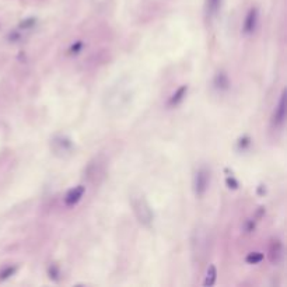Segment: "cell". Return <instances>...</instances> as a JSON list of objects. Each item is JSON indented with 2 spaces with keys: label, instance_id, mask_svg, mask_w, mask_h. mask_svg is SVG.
I'll return each instance as SVG.
<instances>
[{
  "label": "cell",
  "instance_id": "5",
  "mask_svg": "<svg viewBox=\"0 0 287 287\" xmlns=\"http://www.w3.org/2000/svg\"><path fill=\"white\" fill-rule=\"evenodd\" d=\"M83 195H84V187H76L67 192L65 202H66V205H69V206H73V205H76L83 198Z\"/></svg>",
  "mask_w": 287,
  "mask_h": 287
},
{
  "label": "cell",
  "instance_id": "1",
  "mask_svg": "<svg viewBox=\"0 0 287 287\" xmlns=\"http://www.w3.org/2000/svg\"><path fill=\"white\" fill-rule=\"evenodd\" d=\"M132 206H133L136 217L139 219L141 224L149 226L153 221V212H152V209L147 205V202L145 201L143 196L132 198Z\"/></svg>",
  "mask_w": 287,
  "mask_h": 287
},
{
  "label": "cell",
  "instance_id": "6",
  "mask_svg": "<svg viewBox=\"0 0 287 287\" xmlns=\"http://www.w3.org/2000/svg\"><path fill=\"white\" fill-rule=\"evenodd\" d=\"M216 276H217V272H216V267L213 265H210L209 269H207L206 273V280H205V286H213L214 281H216Z\"/></svg>",
  "mask_w": 287,
  "mask_h": 287
},
{
  "label": "cell",
  "instance_id": "3",
  "mask_svg": "<svg viewBox=\"0 0 287 287\" xmlns=\"http://www.w3.org/2000/svg\"><path fill=\"white\" fill-rule=\"evenodd\" d=\"M284 119H286V108H284V93H283L276 105V109H274L273 120L276 126H281L284 123Z\"/></svg>",
  "mask_w": 287,
  "mask_h": 287
},
{
  "label": "cell",
  "instance_id": "9",
  "mask_svg": "<svg viewBox=\"0 0 287 287\" xmlns=\"http://www.w3.org/2000/svg\"><path fill=\"white\" fill-rule=\"evenodd\" d=\"M262 254H251L247 258L248 262H251V263H256V262H259V260H262Z\"/></svg>",
  "mask_w": 287,
  "mask_h": 287
},
{
  "label": "cell",
  "instance_id": "7",
  "mask_svg": "<svg viewBox=\"0 0 287 287\" xmlns=\"http://www.w3.org/2000/svg\"><path fill=\"white\" fill-rule=\"evenodd\" d=\"M221 5V0H207V13L210 16L217 13L219 7Z\"/></svg>",
  "mask_w": 287,
  "mask_h": 287
},
{
  "label": "cell",
  "instance_id": "2",
  "mask_svg": "<svg viewBox=\"0 0 287 287\" xmlns=\"http://www.w3.org/2000/svg\"><path fill=\"white\" fill-rule=\"evenodd\" d=\"M209 181H210V175L207 173V170L205 168H201L198 170V173L195 174V192L198 196H202V195L206 192L207 187H209Z\"/></svg>",
  "mask_w": 287,
  "mask_h": 287
},
{
  "label": "cell",
  "instance_id": "8",
  "mask_svg": "<svg viewBox=\"0 0 287 287\" xmlns=\"http://www.w3.org/2000/svg\"><path fill=\"white\" fill-rule=\"evenodd\" d=\"M185 91H187V87H181L180 90H178V93L177 94H174V97H173V100H171V104H178L184 97V94H185Z\"/></svg>",
  "mask_w": 287,
  "mask_h": 287
},
{
  "label": "cell",
  "instance_id": "4",
  "mask_svg": "<svg viewBox=\"0 0 287 287\" xmlns=\"http://www.w3.org/2000/svg\"><path fill=\"white\" fill-rule=\"evenodd\" d=\"M256 21H258V12L255 9H251L249 13L247 14V17H245V21H244V33H254V30L256 28Z\"/></svg>",
  "mask_w": 287,
  "mask_h": 287
}]
</instances>
